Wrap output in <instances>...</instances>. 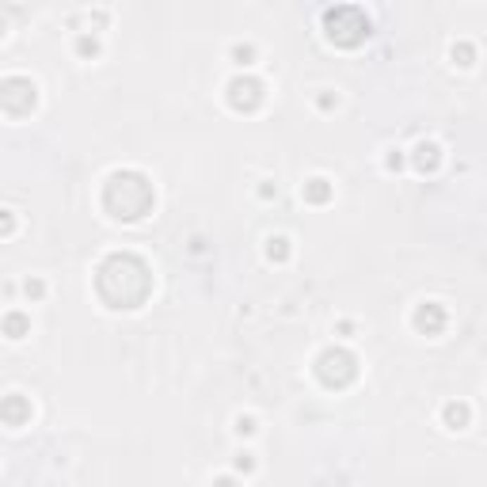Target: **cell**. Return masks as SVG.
I'll list each match as a JSON object with an SVG mask.
<instances>
[{"label":"cell","mask_w":487,"mask_h":487,"mask_svg":"<svg viewBox=\"0 0 487 487\" xmlns=\"http://www.w3.org/2000/svg\"><path fill=\"white\" fill-rule=\"evenodd\" d=\"M96 293L107 308H141L153 293V270L134 251H110L96 267Z\"/></svg>","instance_id":"1"},{"label":"cell","mask_w":487,"mask_h":487,"mask_svg":"<svg viewBox=\"0 0 487 487\" xmlns=\"http://www.w3.org/2000/svg\"><path fill=\"white\" fill-rule=\"evenodd\" d=\"M153 205H156V191L145 172L122 167V172H115L103 183V210L115 221H141Z\"/></svg>","instance_id":"2"},{"label":"cell","mask_w":487,"mask_h":487,"mask_svg":"<svg viewBox=\"0 0 487 487\" xmlns=\"http://www.w3.org/2000/svg\"><path fill=\"white\" fill-rule=\"evenodd\" d=\"M324 31H327V39H331L335 46L354 50V46H362L365 39H369V15H365L362 8H354V4L327 8L324 12Z\"/></svg>","instance_id":"3"},{"label":"cell","mask_w":487,"mask_h":487,"mask_svg":"<svg viewBox=\"0 0 487 487\" xmlns=\"http://www.w3.org/2000/svg\"><path fill=\"white\" fill-rule=\"evenodd\" d=\"M316 377L324 381L327 388H350L358 381V358L343 346H327V350L316 358Z\"/></svg>","instance_id":"4"},{"label":"cell","mask_w":487,"mask_h":487,"mask_svg":"<svg viewBox=\"0 0 487 487\" xmlns=\"http://www.w3.org/2000/svg\"><path fill=\"white\" fill-rule=\"evenodd\" d=\"M34 103H39V84L31 77L12 72V77L0 80V110L8 118H27L34 110Z\"/></svg>","instance_id":"5"},{"label":"cell","mask_w":487,"mask_h":487,"mask_svg":"<svg viewBox=\"0 0 487 487\" xmlns=\"http://www.w3.org/2000/svg\"><path fill=\"white\" fill-rule=\"evenodd\" d=\"M229 103H232V110L251 115V110L263 103V84H259L255 77H236L229 84Z\"/></svg>","instance_id":"6"},{"label":"cell","mask_w":487,"mask_h":487,"mask_svg":"<svg viewBox=\"0 0 487 487\" xmlns=\"http://www.w3.org/2000/svg\"><path fill=\"white\" fill-rule=\"evenodd\" d=\"M0 419H4V426H12V430L31 423V400L20 396V392H8L4 404H0Z\"/></svg>","instance_id":"7"},{"label":"cell","mask_w":487,"mask_h":487,"mask_svg":"<svg viewBox=\"0 0 487 487\" xmlns=\"http://www.w3.org/2000/svg\"><path fill=\"white\" fill-rule=\"evenodd\" d=\"M411 320H415V327L423 335H438L445 327V308L438 305V301H426V305L415 308V316H411Z\"/></svg>","instance_id":"8"},{"label":"cell","mask_w":487,"mask_h":487,"mask_svg":"<svg viewBox=\"0 0 487 487\" xmlns=\"http://www.w3.org/2000/svg\"><path fill=\"white\" fill-rule=\"evenodd\" d=\"M438 164H442V148L434 141H423L415 148V167L419 172H438Z\"/></svg>","instance_id":"9"},{"label":"cell","mask_w":487,"mask_h":487,"mask_svg":"<svg viewBox=\"0 0 487 487\" xmlns=\"http://www.w3.org/2000/svg\"><path fill=\"white\" fill-rule=\"evenodd\" d=\"M4 335L8 339H23V335H31V316L27 312H8L4 316Z\"/></svg>","instance_id":"10"},{"label":"cell","mask_w":487,"mask_h":487,"mask_svg":"<svg viewBox=\"0 0 487 487\" xmlns=\"http://www.w3.org/2000/svg\"><path fill=\"white\" fill-rule=\"evenodd\" d=\"M442 419H445V426H449V430H464V426H468V419H472V411H468V404H445Z\"/></svg>","instance_id":"11"},{"label":"cell","mask_w":487,"mask_h":487,"mask_svg":"<svg viewBox=\"0 0 487 487\" xmlns=\"http://www.w3.org/2000/svg\"><path fill=\"white\" fill-rule=\"evenodd\" d=\"M327 198H331V183H327V179H308L305 183V202L324 205Z\"/></svg>","instance_id":"12"},{"label":"cell","mask_w":487,"mask_h":487,"mask_svg":"<svg viewBox=\"0 0 487 487\" xmlns=\"http://www.w3.org/2000/svg\"><path fill=\"white\" fill-rule=\"evenodd\" d=\"M267 255L274 259V263H286L289 259V240L286 236H270L267 240Z\"/></svg>","instance_id":"13"},{"label":"cell","mask_w":487,"mask_h":487,"mask_svg":"<svg viewBox=\"0 0 487 487\" xmlns=\"http://www.w3.org/2000/svg\"><path fill=\"white\" fill-rule=\"evenodd\" d=\"M77 50L84 53V58H96V53H99V42L91 39V34H80V39H77Z\"/></svg>","instance_id":"14"},{"label":"cell","mask_w":487,"mask_h":487,"mask_svg":"<svg viewBox=\"0 0 487 487\" xmlns=\"http://www.w3.org/2000/svg\"><path fill=\"white\" fill-rule=\"evenodd\" d=\"M453 61H457V65H472V46H468V42H457V46H453Z\"/></svg>","instance_id":"15"},{"label":"cell","mask_w":487,"mask_h":487,"mask_svg":"<svg viewBox=\"0 0 487 487\" xmlns=\"http://www.w3.org/2000/svg\"><path fill=\"white\" fill-rule=\"evenodd\" d=\"M23 293H27V297H34V301H39V297L46 293V286L39 282V278H27V282H23Z\"/></svg>","instance_id":"16"},{"label":"cell","mask_w":487,"mask_h":487,"mask_svg":"<svg viewBox=\"0 0 487 487\" xmlns=\"http://www.w3.org/2000/svg\"><path fill=\"white\" fill-rule=\"evenodd\" d=\"M232 58H236V65H251L255 50H251V46H236V50H232Z\"/></svg>","instance_id":"17"},{"label":"cell","mask_w":487,"mask_h":487,"mask_svg":"<svg viewBox=\"0 0 487 487\" xmlns=\"http://www.w3.org/2000/svg\"><path fill=\"white\" fill-rule=\"evenodd\" d=\"M12 229H15V217H12V210H4V236H12Z\"/></svg>","instance_id":"18"},{"label":"cell","mask_w":487,"mask_h":487,"mask_svg":"<svg viewBox=\"0 0 487 487\" xmlns=\"http://www.w3.org/2000/svg\"><path fill=\"white\" fill-rule=\"evenodd\" d=\"M251 464H255V461H251V457H248V453H240V457H236V468H244V472H248V468H251Z\"/></svg>","instance_id":"19"},{"label":"cell","mask_w":487,"mask_h":487,"mask_svg":"<svg viewBox=\"0 0 487 487\" xmlns=\"http://www.w3.org/2000/svg\"><path fill=\"white\" fill-rule=\"evenodd\" d=\"M236 430H240V434H251V430H255V426H251V419H240V423H236Z\"/></svg>","instance_id":"20"},{"label":"cell","mask_w":487,"mask_h":487,"mask_svg":"<svg viewBox=\"0 0 487 487\" xmlns=\"http://www.w3.org/2000/svg\"><path fill=\"white\" fill-rule=\"evenodd\" d=\"M213 487H240V483H236V480H232V476H221V480H217V483H213Z\"/></svg>","instance_id":"21"}]
</instances>
